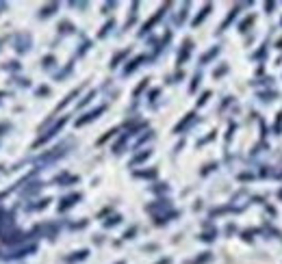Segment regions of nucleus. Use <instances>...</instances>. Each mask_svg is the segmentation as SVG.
<instances>
[{"mask_svg": "<svg viewBox=\"0 0 282 264\" xmlns=\"http://www.w3.org/2000/svg\"><path fill=\"white\" fill-rule=\"evenodd\" d=\"M35 95H37V98H44V95H50V87H48V85H41V87H37V89H35Z\"/></svg>", "mask_w": 282, "mask_h": 264, "instance_id": "37998d69", "label": "nucleus"}, {"mask_svg": "<svg viewBox=\"0 0 282 264\" xmlns=\"http://www.w3.org/2000/svg\"><path fill=\"white\" fill-rule=\"evenodd\" d=\"M200 82H202V74H200V71H195V74H193V78H191L189 93H195V91H197V87H200Z\"/></svg>", "mask_w": 282, "mask_h": 264, "instance_id": "2f4dec72", "label": "nucleus"}, {"mask_svg": "<svg viewBox=\"0 0 282 264\" xmlns=\"http://www.w3.org/2000/svg\"><path fill=\"white\" fill-rule=\"evenodd\" d=\"M33 48V35L31 33H17L13 37V50L17 55H26Z\"/></svg>", "mask_w": 282, "mask_h": 264, "instance_id": "7ed1b4c3", "label": "nucleus"}, {"mask_svg": "<svg viewBox=\"0 0 282 264\" xmlns=\"http://www.w3.org/2000/svg\"><path fill=\"white\" fill-rule=\"evenodd\" d=\"M215 236H217V232L211 230V232H202L197 238H200V241H204V243H213V241H215Z\"/></svg>", "mask_w": 282, "mask_h": 264, "instance_id": "c9c22d12", "label": "nucleus"}, {"mask_svg": "<svg viewBox=\"0 0 282 264\" xmlns=\"http://www.w3.org/2000/svg\"><path fill=\"white\" fill-rule=\"evenodd\" d=\"M189 7H191V4H189V2H185V4H183V7H181V11H178V13H176V17H174V22H176V24H183L185 20H187V13H189Z\"/></svg>", "mask_w": 282, "mask_h": 264, "instance_id": "c85d7f7f", "label": "nucleus"}, {"mask_svg": "<svg viewBox=\"0 0 282 264\" xmlns=\"http://www.w3.org/2000/svg\"><path fill=\"white\" fill-rule=\"evenodd\" d=\"M79 95H81V87H76V89H72V91H70V93H68V95H65V98H63V100H61V102H59V104H57V109H55V111H57V113H59V111H63V109H65V106H68V104H70V102H74L76 98H79Z\"/></svg>", "mask_w": 282, "mask_h": 264, "instance_id": "a211bd4d", "label": "nucleus"}, {"mask_svg": "<svg viewBox=\"0 0 282 264\" xmlns=\"http://www.w3.org/2000/svg\"><path fill=\"white\" fill-rule=\"evenodd\" d=\"M133 176L139 178V180H154V178L159 176V171L157 169H135Z\"/></svg>", "mask_w": 282, "mask_h": 264, "instance_id": "b1692460", "label": "nucleus"}, {"mask_svg": "<svg viewBox=\"0 0 282 264\" xmlns=\"http://www.w3.org/2000/svg\"><path fill=\"white\" fill-rule=\"evenodd\" d=\"M35 251H37V245H22V247H15L11 254H4L2 256V260H7V262H15V260H24L26 256H33Z\"/></svg>", "mask_w": 282, "mask_h": 264, "instance_id": "20e7f679", "label": "nucleus"}, {"mask_svg": "<svg viewBox=\"0 0 282 264\" xmlns=\"http://www.w3.org/2000/svg\"><path fill=\"white\" fill-rule=\"evenodd\" d=\"M57 187H72V184L79 182V176H70V173H59V176L52 180Z\"/></svg>", "mask_w": 282, "mask_h": 264, "instance_id": "dca6fc26", "label": "nucleus"}, {"mask_svg": "<svg viewBox=\"0 0 282 264\" xmlns=\"http://www.w3.org/2000/svg\"><path fill=\"white\" fill-rule=\"evenodd\" d=\"M72 33H76L74 31V24H72V22L65 20V22L59 24V35H72Z\"/></svg>", "mask_w": 282, "mask_h": 264, "instance_id": "7c9ffc66", "label": "nucleus"}, {"mask_svg": "<svg viewBox=\"0 0 282 264\" xmlns=\"http://www.w3.org/2000/svg\"><path fill=\"white\" fill-rule=\"evenodd\" d=\"M211 11H213V4H211V2H206V4H204V7L200 9V13H197V15L193 17V20H191V26L197 28V26H200V24H202L204 20H206L208 15H211Z\"/></svg>", "mask_w": 282, "mask_h": 264, "instance_id": "2eb2a0df", "label": "nucleus"}, {"mask_svg": "<svg viewBox=\"0 0 282 264\" xmlns=\"http://www.w3.org/2000/svg\"><path fill=\"white\" fill-rule=\"evenodd\" d=\"M117 7V2L113 0V2H104L102 4V13H111V9H115Z\"/></svg>", "mask_w": 282, "mask_h": 264, "instance_id": "09e8293b", "label": "nucleus"}, {"mask_svg": "<svg viewBox=\"0 0 282 264\" xmlns=\"http://www.w3.org/2000/svg\"><path fill=\"white\" fill-rule=\"evenodd\" d=\"M70 7L72 9H87L89 2H70Z\"/></svg>", "mask_w": 282, "mask_h": 264, "instance_id": "603ef678", "label": "nucleus"}, {"mask_svg": "<svg viewBox=\"0 0 282 264\" xmlns=\"http://www.w3.org/2000/svg\"><path fill=\"white\" fill-rule=\"evenodd\" d=\"M150 156H152V147H146V149H141V152H137L133 158H130V167H139L141 163H146Z\"/></svg>", "mask_w": 282, "mask_h": 264, "instance_id": "f3484780", "label": "nucleus"}, {"mask_svg": "<svg viewBox=\"0 0 282 264\" xmlns=\"http://www.w3.org/2000/svg\"><path fill=\"white\" fill-rule=\"evenodd\" d=\"M148 55H139V57H135V59H130V61H126V65H124V69H122V74L124 76H130V74H135V71L137 69H139L141 67V65L143 63H146L148 61Z\"/></svg>", "mask_w": 282, "mask_h": 264, "instance_id": "9d476101", "label": "nucleus"}, {"mask_svg": "<svg viewBox=\"0 0 282 264\" xmlns=\"http://www.w3.org/2000/svg\"><path fill=\"white\" fill-rule=\"evenodd\" d=\"M2 98H4V91H0V104H2Z\"/></svg>", "mask_w": 282, "mask_h": 264, "instance_id": "bf43d9fd", "label": "nucleus"}, {"mask_svg": "<svg viewBox=\"0 0 282 264\" xmlns=\"http://www.w3.org/2000/svg\"><path fill=\"white\" fill-rule=\"evenodd\" d=\"M274 9H276V2H265V11H267V13H274Z\"/></svg>", "mask_w": 282, "mask_h": 264, "instance_id": "5fc2aeb1", "label": "nucleus"}, {"mask_svg": "<svg viewBox=\"0 0 282 264\" xmlns=\"http://www.w3.org/2000/svg\"><path fill=\"white\" fill-rule=\"evenodd\" d=\"M65 154H68V149H65V145L52 147L50 152H46V154H41V156H39V158H37V165H50V163H55V160L63 158Z\"/></svg>", "mask_w": 282, "mask_h": 264, "instance_id": "0eeeda50", "label": "nucleus"}, {"mask_svg": "<svg viewBox=\"0 0 282 264\" xmlns=\"http://www.w3.org/2000/svg\"><path fill=\"white\" fill-rule=\"evenodd\" d=\"M104 113H106V104H100V106H95V109H92V111L83 113V115L74 122V126H76V128H83V126H87V124L95 122V119H100Z\"/></svg>", "mask_w": 282, "mask_h": 264, "instance_id": "f03ea898", "label": "nucleus"}, {"mask_svg": "<svg viewBox=\"0 0 282 264\" xmlns=\"http://www.w3.org/2000/svg\"><path fill=\"white\" fill-rule=\"evenodd\" d=\"M170 7H172V2H165L163 7H161V9L157 11V13H154L152 17H150V20H148V22H146V24H143V26H141V31H139V37H143V35H148L150 31H152V28L157 26V24H159L161 20H163V15L167 13V9H170Z\"/></svg>", "mask_w": 282, "mask_h": 264, "instance_id": "423d86ee", "label": "nucleus"}, {"mask_svg": "<svg viewBox=\"0 0 282 264\" xmlns=\"http://www.w3.org/2000/svg\"><path fill=\"white\" fill-rule=\"evenodd\" d=\"M191 52H193V41H191V39H185V41H183V46H181V50H178V57H176L178 67H181V65H185V63L189 61Z\"/></svg>", "mask_w": 282, "mask_h": 264, "instance_id": "9b49d317", "label": "nucleus"}, {"mask_svg": "<svg viewBox=\"0 0 282 264\" xmlns=\"http://www.w3.org/2000/svg\"><path fill=\"white\" fill-rule=\"evenodd\" d=\"M44 189V182H39V180H35V182H28L26 187L22 189V197H31L35 193H39V191Z\"/></svg>", "mask_w": 282, "mask_h": 264, "instance_id": "6ab92c4d", "label": "nucleus"}, {"mask_svg": "<svg viewBox=\"0 0 282 264\" xmlns=\"http://www.w3.org/2000/svg\"><path fill=\"white\" fill-rule=\"evenodd\" d=\"M178 210H170V212H165V214H161V217H154V225H167L170 221H174L178 217Z\"/></svg>", "mask_w": 282, "mask_h": 264, "instance_id": "aec40b11", "label": "nucleus"}, {"mask_svg": "<svg viewBox=\"0 0 282 264\" xmlns=\"http://www.w3.org/2000/svg\"><path fill=\"white\" fill-rule=\"evenodd\" d=\"M33 234H41V236H48L50 241H55V236L59 234V225L57 223H44V225H37L33 230Z\"/></svg>", "mask_w": 282, "mask_h": 264, "instance_id": "f8f14e48", "label": "nucleus"}, {"mask_svg": "<svg viewBox=\"0 0 282 264\" xmlns=\"http://www.w3.org/2000/svg\"><path fill=\"white\" fill-rule=\"evenodd\" d=\"M65 124H68V115H63L61 119H59V122H55V124H52V126H50V128H48V130L44 132V134H39V136H37V139H35V143H33V147H35V149H37L39 145H46V143H48V141H50V139H55V136L59 134V132H61V130H63V126H65Z\"/></svg>", "mask_w": 282, "mask_h": 264, "instance_id": "f257e3e1", "label": "nucleus"}, {"mask_svg": "<svg viewBox=\"0 0 282 264\" xmlns=\"http://www.w3.org/2000/svg\"><path fill=\"white\" fill-rule=\"evenodd\" d=\"M83 199V193H70L59 199V212H68L70 208H74L76 203H79Z\"/></svg>", "mask_w": 282, "mask_h": 264, "instance_id": "1a4fd4ad", "label": "nucleus"}, {"mask_svg": "<svg viewBox=\"0 0 282 264\" xmlns=\"http://www.w3.org/2000/svg\"><path fill=\"white\" fill-rule=\"evenodd\" d=\"M2 69H4V71H20V69H22V65L17 63V61H9V63H4V65H2Z\"/></svg>", "mask_w": 282, "mask_h": 264, "instance_id": "ea45409f", "label": "nucleus"}, {"mask_svg": "<svg viewBox=\"0 0 282 264\" xmlns=\"http://www.w3.org/2000/svg\"><path fill=\"white\" fill-rule=\"evenodd\" d=\"M94 98H95V91H89V93L85 95V98L79 100V104H76V106H79V109H83V106H87V104H89V102H92Z\"/></svg>", "mask_w": 282, "mask_h": 264, "instance_id": "79ce46f5", "label": "nucleus"}, {"mask_svg": "<svg viewBox=\"0 0 282 264\" xmlns=\"http://www.w3.org/2000/svg\"><path fill=\"white\" fill-rule=\"evenodd\" d=\"M70 227H72V230H83V227H87V221H79V223H72Z\"/></svg>", "mask_w": 282, "mask_h": 264, "instance_id": "864d4df0", "label": "nucleus"}, {"mask_svg": "<svg viewBox=\"0 0 282 264\" xmlns=\"http://www.w3.org/2000/svg\"><path fill=\"white\" fill-rule=\"evenodd\" d=\"M219 52H221V48H219V46H213L211 50H206V52H204V55L200 57V63H202V65H208L215 57H219Z\"/></svg>", "mask_w": 282, "mask_h": 264, "instance_id": "5701e85b", "label": "nucleus"}, {"mask_svg": "<svg viewBox=\"0 0 282 264\" xmlns=\"http://www.w3.org/2000/svg\"><path fill=\"white\" fill-rule=\"evenodd\" d=\"M148 85H150V78H146V80H141L139 85H137V89L133 91V98H139V93L143 91V89H148Z\"/></svg>", "mask_w": 282, "mask_h": 264, "instance_id": "a19ab883", "label": "nucleus"}, {"mask_svg": "<svg viewBox=\"0 0 282 264\" xmlns=\"http://www.w3.org/2000/svg\"><path fill=\"white\" fill-rule=\"evenodd\" d=\"M154 264H172V258H161V260L154 262Z\"/></svg>", "mask_w": 282, "mask_h": 264, "instance_id": "4d7b16f0", "label": "nucleus"}, {"mask_svg": "<svg viewBox=\"0 0 282 264\" xmlns=\"http://www.w3.org/2000/svg\"><path fill=\"white\" fill-rule=\"evenodd\" d=\"M128 55H130V48H126V50H119L117 55H113L111 63H109V67H111V69L119 67V65H122V61H124V59H128Z\"/></svg>", "mask_w": 282, "mask_h": 264, "instance_id": "412c9836", "label": "nucleus"}, {"mask_svg": "<svg viewBox=\"0 0 282 264\" xmlns=\"http://www.w3.org/2000/svg\"><path fill=\"white\" fill-rule=\"evenodd\" d=\"M159 95H161V89H152V91L148 93V102H154V100L159 98Z\"/></svg>", "mask_w": 282, "mask_h": 264, "instance_id": "8fccbe9b", "label": "nucleus"}, {"mask_svg": "<svg viewBox=\"0 0 282 264\" xmlns=\"http://www.w3.org/2000/svg\"><path fill=\"white\" fill-rule=\"evenodd\" d=\"M115 264H126V262H124V260H119V262H115Z\"/></svg>", "mask_w": 282, "mask_h": 264, "instance_id": "680f3d73", "label": "nucleus"}, {"mask_svg": "<svg viewBox=\"0 0 282 264\" xmlns=\"http://www.w3.org/2000/svg\"><path fill=\"white\" fill-rule=\"evenodd\" d=\"M119 223H122V214H117V212H115V214H111V217L106 219L102 225H104V230H111V227H117Z\"/></svg>", "mask_w": 282, "mask_h": 264, "instance_id": "bb28decb", "label": "nucleus"}, {"mask_svg": "<svg viewBox=\"0 0 282 264\" xmlns=\"http://www.w3.org/2000/svg\"><path fill=\"white\" fill-rule=\"evenodd\" d=\"M211 91H204L202 95H200V98H197V102H195V106H197V109H202V106H206L208 104V98H211Z\"/></svg>", "mask_w": 282, "mask_h": 264, "instance_id": "f704fd0d", "label": "nucleus"}, {"mask_svg": "<svg viewBox=\"0 0 282 264\" xmlns=\"http://www.w3.org/2000/svg\"><path fill=\"white\" fill-rule=\"evenodd\" d=\"M241 7H245V4H237V7H232V11H230V15H228V17H226V20H224V24H221V28H219V33H224V31H226V28H228V26H230V24H232V20H235V17L239 15V11H241Z\"/></svg>", "mask_w": 282, "mask_h": 264, "instance_id": "a878e982", "label": "nucleus"}, {"mask_svg": "<svg viewBox=\"0 0 282 264\" xmlns=\"http://www.w3.org/2000/svg\"><path fill=\"white\" fill-rule=\"evenodd\" d=\"M170 210H174V206H172V201L167 199V197H161V199H157V201H152V203H148V206H146V212H150L152 217H161V214L170 212Z\"/></svg>", "mask_w": 282, "mask_h": 264, "instance_id": "39448f33", "label": "nucleus"}, {"mask_svg": "<svg viewBox=\"0 0 282 264\" xmlns=\"http://www.w3.org/2000/svg\"><path fill=\"white\" fill-rule=\"evenodd\" d=\"M135 234H137V225L128 227V230L124 232V241H133V238H135Z\"/></svg>", "mask_w": 282, "mask_h": 264, "instance_id": "a18cd8bd", "label": "nucleus"}, {"mask_svg": "<svg viewBox=\"0 0 282 264\" xmlns=\"http://www.w3.org/2000/svg\"><path fill=\"white\" fill-rule=\"evenodd\" d=\"M50 197H41V199H35V203H26V210L28 212H33V210H46L50 206Z\"/></svg>", "mask_w": 282, "mask_h": 264, "instance_id": "4be33fe9", "label": "nucleus"}, {"mask_svg": "<svg viewBox=\"0 0 282 264\" xmlns=\"http://www.w3.org/2000/svg\"><path fill=\"white\" fill-rule=\"evenodd\" d=\"M150 191H152V193H167V191H170V184H167V182H159L157 187H150Z\"/></svg>", "mask_w": 282, "mask_h": 264, "instance_id": "58836bf2", "label": "nucleus"}, {"mask_svg": "<svg viewBox=\"0 0 282 264\" xmlns=\"http://www.w3.org/2000/svg\"><path fill=\"white\" fill-rule=\"evenodd\" d=\"M7 9H9V2H0V13H4Z\"/></svg>", "mask_w": 282, "mask_h": 264, "instance_id": "13d9d810", "label": "nucleus"}, {"mask_svg": "<svg viewBox=\"0 0 282 264\" xmlns=\"http://www.w3.org/2000/svg\"><path fill=\"white\" fill-rule=\"evenodd\" d=\"M89 48H92V41H83L81 48H79V52H76V57H83V55H85V52L89 50Z\"/></svg>", "mask_w": 282, "mask_h": 264, "instance_id": "49530a36", "label": "nucleus"}, {"mask_svg": "<svg viewBox=\"0 0 282 264\" xmlns=\"http://www.w3.org/2000/svg\"><path fill=\"white\" fill-rule=\"evenodd\" d=\"M9 130H11V124H7V122H2V124H0V136H2V134H7Z\"/></svg>", "mask_w": 282, "mask_h": 264, "instance_id": "3c124183", "label": "nucleus"}, {"mask_svg": "<svg viewBox=\"0 0 282 264\" xmlns=\"http://www.w3.org/2000/svg\"><path fill=\"white\" fill-rule=\"evenodd\" d=\"M211 260H213V254H211V251H202L200 256L191 258V260H187L185 264H208Z\"/></svg>", "mask_w": 282, "mask_h": 264, "instance_id": "393cba45", "label": "nucleus"}, {"mask_svg": "<svg viewBox=\"0 0 282 264\" xmlns=\"http://www.w3.org/2000/svg\"><path fill=\"white\" fill-rule=\"evenodd\" d=\"M4 41H7V39H4V37H2V39H0V50H2V44H4Z\"/></svg>", "mask_w": 282, "mask_h": 264, "instance_id": "052dcab7", "label": "nucleus"}, {"mask_svg": "<svg viewBox=\"0 0 282 264\" xmlns=\"http://www.w3.org/2000/svg\"><path fill=\"white\" fill-rule=\"evenodd\" d=\"M113 28H115V20H109L104 24V26H102V31L98 33V39H104V37H109V33L113 31Z\"/></svg>", "mask_w": 282, "mask_h": 264, "instance_id": "c756f323", "label": "nucleus"}, {"mask_svg": "<svg viewBox=\"0 0 282 264\" xmlns=\"http://www.w3.org/2000/svg\"><path fill=\"white\" fill-rule=\"evenodd\" d=\"M276 95H278L276 91H263V93H261V100H263V102H269V100H276Z\"/></svg>", "mask_w": 282, "mask_h": 264, "instance_id": "de8ad7c7", "label": "nucleus"}, {"mask_svg": "<svg viewBox=\"0 0 282 264\" xmlns=\"http://www.w3.org/2000/svg\"><path fill=\"white\" fill-rule=\"evenodd\" d=\"M0 258H2V256H0Z\"/></svg>", "mask_w": 282, "mask_h": 264, "instance_id": "e2e57ef3", "label": "nucleus"}, {"mask_svg": "<svg viewBox=\"0 0 282 264\" xmlns=\"http://www.w3.org/2000/svg\"><path fill=\"white\" fill-rule=\"evenodd\" d=\"M254 22H256V17H254V15L245 17V20H243L241 24H239V31H241V33H248V31H250V26H252Z\"/></svg>", "mask_w": 282, "mask_h": 264, "instance_id": "473e14b6", "label": "nucleus"}, {"mask_svg": "<svg viewBox=\"0 0 282 264\" xmlns=\"http://www.w3.org/2000/svg\"><path fill=\"white\" fill-rule=\"evenodd\" d=\"M117 132H119V128H111V130H106V134H104V136H100V139H98V145H102V143H106L109 139H113V136H115Z\"/></svg>", "mask_w": 282, "mask_h": 264, "instance_id": "72a5a7b5", "label": "nucleus"}, {"mask_svg": "<svg viewBox=\"0 0 282 264\" xmlns=\"http://www.w3.org/2000/svg\"><path fill=\"white\" fill-rule=\"evenodd\" d=\"M228 69H230V67H228L226 63H221V67H217V69L213 71V78H221L224 74H228Z\"/></svg>", "mask_w": 282, "mask_h": 264, "instance_id": "c03bdc74", "label": "nucleus"}, {"mask_svg": "<svg viewBox=\"0 0 282 264\" xmlns=\"http://www.w3.org/2000/svg\"><path fill=\"white\" fill-rule=\"evenodd\" d=\"M59 9H61V4H59V2H48V4H44V7L39 9L37 17H39V20H48V17H52Z\"/></svg>", "mask_w": 282, "mask_h": 264, "instance_id": "4468645a", "label": "nucleus"}, {"mask_svg": "<svg viewBox=\"0 0 282 264\" xmlns=\"http://www.w3.org/2000/svg\"><path fill=\"white\" fill-rule=\"evenodd\" d=\"M41 67H44L46 71H52V69H55V67H57V59H55V57H52V55H48V57H44V59H41Z\"/></svg>", "mask_w": 282, "mask_h": 264, "instance_id": "cd10ccee", "label": "nucleus"}, {"mask_svg": "<svg viewBox=\"0 0 282 264\" xmlns=\"http://www.w3.org/2000/svg\"><path fill=\"white\" fill-rule=\"evenodd\" d=\"M197 122V115H195V111H191V113H187L181 122H178L176 126H174V134H183V132H187L191 126H193Z\"/></svg>", "mask_w": 282, "mask_h": 264, "instance_id": "6e6552de", "label": "nucleus"}, {"mask_svg": "<svg viewBox=\"0 0 282 264\" xmlns=\"http://www.w3.org/2000/svg\"><path fill=\"white\" fill-rule=\"evenodd\" d=\"M13 82H15L17 87H22V89H28V87H31V78H22V76H15V78H13Z\"/></svg>", "mask_w": 282, "mask_h": 264, "instance_id": "4c0bfd02", "label": "nucleus"}, {"mask_svg": "<svg viewBox=\"0 0 282 264\" xmlns=\"http://www.w3.org/2000/svg\"><path fill=\"white\" fill-rule=\"evenodd\" d=\"M280 124H282V111L278 113V119H276V134H278V130H280Z\"/></svg>", "mask_w": 282, "mask_h": 264, "instance_id": "6e6d98bb", "label": "nucleus"}, {"mask_svg": "<svg viewBox=\"0 0 282 264\" xmlns=\"http://www.w3.org/2000/svg\"><path fill=\"white\" fill-rule=\"evenodd\" d=\"M87 258H89V249H79V251H72L70 256H65L63 262L65 264H79L83 260H87Z\"/></svg>", "mask_w": 282, "mask_h": 264, "instance_id": "ddd939ff", "label": "nucleus"}, {"mask_svg": "<svg viewBox=\"0 0 282 264\" xmlns=\"http://www.w3.org/2000/svg\"><path fill=\"white\" fill-rule=\"evenodd\" d=\"M152 139H154V132H152V130H146V134H143V136H139V139H137L135 147H139V145H143V143H146V141H152Z\"/></svg>", "mask_w": 282, "mask_h": 264, "instance_id": "e433bc0d", "label": "nucleus"}]
</instances>
